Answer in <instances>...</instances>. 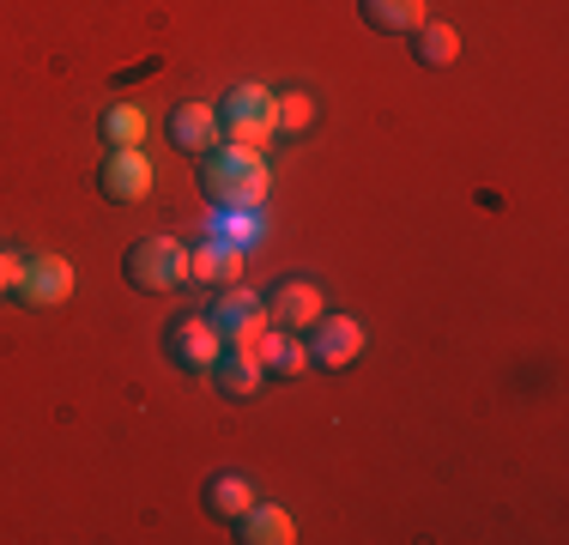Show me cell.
I'll use <instances>...</instances> for the list:
<instances>
[{"label": "cell", "mask_w": 569, "mask_h": 545, "mask_svg": "<svg viewBox=\"0 0 569 545\" xmlns=\"http://www.w3.org/2000/svg\"><path fill=\"white\" fill-rule=\"evenodd\" d=\"M219 133L224 146H249V152H267L279 133V98L267 86H237L219 103Z\"/></svg>", "instance_id": "cell-2"}, {"label": "cell", "mask_w": 569, "mask_h": 545, "mask_svg": "<svg viewBox=\"0 0 569 545\" xmlns=\"http://www.w3.org/2000/svg\"><path fill=\"white\" fill-rule=\"evenodd\" d=\"M212 388L224 394V400H254V394H261V358H254V351H242V346H224L219 358H212Z\"/></svg>", "instance_id": "cell-11"}, {"label": "cell", "mask_w": 569, "mask_h": 545, "mask_svg": "<svg viewBox=\"0 0 569 545\" xmlns=\"http://www.w3.org/2000/svg\"><path fill=\"white\" fill-rule=\"evenodd\" d=\"M121 272H128L133 291H176V285H188V249L176 237H140Z\"/></svg>", "instance_id": "cell-4"}, {"label": "cell", "mask_w": 569, "mask_h": 545, "mask_svg": "<svg viewBox=\"0 0 569 545\" xmlns=\"http://www.w3.org/2000/svg\"><path fill=\"white\" fill-rule=\"evenodd\" d=\"M309 121H316V103H309V91H284V98H279V128L303 133Z\"/></svg>", "instance_id": "cell-20"}, {"label": "cell", "mask_w": 569, "mask_h": 545, "mask_svg": "<svg viewBox=\"0 0 569 545\" xmlns=\"http://www.w3.org/2000/svg\"><path fill=\"white\" fill-rule=\"evenodd\" d=\"M73 297V267L61 255H24L19 279H12V304L24 309H61Z\"/></svg>", "instance_id": "cell-5"}, {"label": "cell", "mask_w": 569, "mask_h": 545, "mask_svg": "<svg viewBox=\"0 0 569 545\" xmlns=\"http://www.w3.org/2000/svg\"><path fill=\"white\" fill-rule=\"evenodd\" d=\"M267 321L291 327V334H309V327L321 321V285L316 279H284V285H273V297H267Z\"/></svg>", "instance_id": "cell-9"}, {"label": "cell", "mask_w": 569, "mask_h": 545, "mask_svg": "<svg viewBox=\"0 0 569 545\" xmlns=\"http://www.w3.org/2000/svg\"><path fill=\"white\" fill-rule=\"evenodd\" d=\"M363 7V24L382 37H412L425 24V0H358Z\"/></svg>", "instance_id": "cell-16"}, {"label": "cell", "mask_w": 569, "mask_h": 545, "mask_svg": "<svg viewBox=\"0 0 569 545\" xmlns=\"http://www.w3.org/2000/svg\"><path fill=\"white\" fill-rule=\"evenodd\" d=\"M309 364H321V370H346L351 358L363 351V327L351 316H321L316 327H309Z\"/></svg>", "instance_id": "cell-8"}, {"label": "cell", "mask_w": 569, "mask_h": 545, "mask_svg": "<svg viewBox=\"0 0 569 545\" xmlns=\"http://www.w3.org/2000/svg\"><path fill=\"white\" fill-rule=\"evenodd\" d=\"M200 176H207V195L219 207H267V188H273V170H267V152H249V146H212L200 158Z\"/></svg>", "instance_id": "cell-1"}, {"label": "cell", "mask_w": 569, "mask_h": 545, "mask_svg": "<svg viewBox=\"0 0 569 545\" xmlns=\"http://www.w3.org/2000/svg\"><path fill=\"white\" fill-rule=\"evenodd\" d=\"M230 527H237L242 545H291V539H297V522L279 509V503H254V509L237 515Z\"/></svg>", "instance_id": "cell-14"}, {"label": "cell", "mask_w": 569, "mask_h": 545, "mask_svg": "<svg viewBox=\"0 0 569 545\" xmlns=\"http://www.w3.org/2000/svg\"><path fill=\"white\" fill-rule=\"evenodd\" d=\"M19 249H0V297H12V279H19Z\"/></svg>", "instance_id": "cell-21"}, {"label": "cell", "mask_w": 569, "mask_h": 545, "mask_svg": "<svg viewBox=\"0 0 569 545\" xmlns=\"http://www.w3.org/2000/svg\"><path fill=\"white\" fill-rule=\"evenodd\" d=\"M164 351H170V364H176V370L207 376V370H212V358L224 351V339L212 334V321L200 316V309H188V316H176V321L164 327Z\"/></svg>", "instance_id": "cell-7"}, {"label": "cell", "mask_w": 569, "mask_h": 545, "mask_svg": "<svg viewBox=\"0 0 569 545\" xmlns=\"http://www.w3.org/2000/svg\"><path fill=\"white\" fill-rule=\"evenodd\" d=\"M219 140H224V133H219V109H212V103H176L170 109V146H176V152L207 158Z\"/></svg>", "instance_id": "cell-10"}, {"label": "cell", "mask_w": 569, "mask_h": 545, "mask_svg": "<svg viewBox=\"0 0 569 545\" xmlns=\"http://www.w3.org/2000/svg\"><path fill=\"white\" fill-rule=\"evenodd\" d=\"M412 54H418V61H425V67H455L460 61V31H455V24H418V31H412Z\"/></svg>", "instance_id": "cell-18"}, {"label": "cell", "mask_w": 569, "mask_h": 545, "mask_svg": "<svg viewBox=\"0 0 569 545\" xmlns=\"http://www.w3.org/2000/svg\"><path fill=\"white\" fill-rule=\"evenodd\" d=\"M200 316L212 321V334H219L224 346H242V351H254V339H261L267 327H273V321H267V304H261L254 291H242L237 279H224L219 291H212V304L200 309Z\"/></svg>", "instance_id": "cell-3"}, {"label": "cell", "mask_w": 569, "mask_h": 545, "mask_svg": "<svg viewBox=\"0 0 569 545\" xmlns=\"http://www.w3.org/2000/svg\"><path fill=\"white\" fill-rule=\"evenodd\" d=\"M152 182H158V170H152V158H146L140 146H110V158L98 164V188H103L110 207H133V200H146V195H152Z\"/></svg>", "instance_id": "cell-6"}, {"label": "cell", "mask_w": 569, "mask_h": 545, "mask_svg": "<svg viewBox=\"0 0 569 545\" xmlns=\"http://www.w3.org/2000/svg\"><path fill=\"white\" fill-rule=\"evenodd\" d=\"M242 272V249H230L219 237H200L194 255H188V279H207V285H224Z\"/></svg>", "instance_id": "cell-17"}, {"label": "cell", "mask_w": 569, "mask_h": 545, "mask_svg": "<svg viewBox=\"0 0 569 545\" xmlns=\"http://www.w3.org/2000/svg\"><path fill=\"white\" fill-rule=\"evenodd\" d=\"M103 133H110V146H146V109L140 103H110L103 109Z\"/></svg>", "instance_id": "cell-19"}, {"label": "cell", "mask_w": 569, "mask_h": 545, "mask_svg": "<svg viewBox=\"0 0 569 545\" xmlns=\"http://www.w3.org/2000/svg\"><path fill=\"white\" fill-rule=\"evenodd\" d=\"M254 485L242 479V473H212L207 479V490H200V509L212 515V522H237V515H249L254 509Z\"/></svg>", "instance_id": "cell-12"}, {"label": "cell", "mask_w": 569, "mask_h": 545, "mask_svg": "<svg viewBox=\"0 0 569 545\" xmlns=\"http://www.w3.org/2000/svg\"><path fill=\"white\" fill-rule=\"evenodd\" d=\"M254 358H261V370H273V376H297L309 364V346H303V334H291V327H267V334L254 339Z\"/></svg>", "instance_id": "cell-15"}, {"label": "cell", "mask_w": 569, "mask_h": 545, "mask_svg": "<svg viewBox=\"0 0 569 545\" xmlns=\"http://www.w3.org/2000/svg\"><path fill=\"white\" fill-rule=\"evenodd\" d=\"M207 237H219L230 242V249H261V237H267V212L261 207H219L212 212V225H207Z\"/></svg>", "instance_id": "cell-13"}]
</instances>
